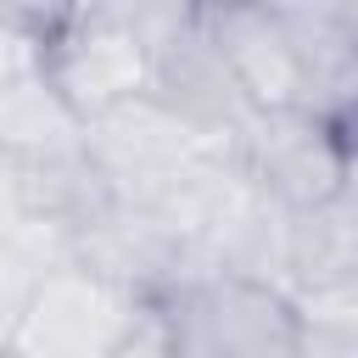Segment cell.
I'll return each instance as SVG.
<instances>
[{
    "label": "cell",
    "instance_id": "cell-5",
    "mask_svg": "<svg viewBox=\"0 0 358 358\" xmlns=\"http://www.w3.org/2000/svg\"><path fill=\"white\" fill-rule=\"evenodd\" d=\"M235 162L263 196H274L291 213L324 207L352 190V157H347L336 123L308 106L257 112L235 140Z\"/></svg>",
    "mask_w": 358,
    "mask_h": 358
},
{
    "label": "cell",
    "instance_id": "cell-10",
    "mask_svg": "<svg viewBox=\"0 0 358 358\" xmlns=\"http://www.w3.org/2000/svg\"><path fill=\"white\" fill-rule=\"evenodd\" d=\"M347 274H358V196L352 190L291 218V291L330 285Z\"/></svg>",
    "mask_w": 358,
    "mask_h": 358
},
{
    "label": "cell",
    "instance_id": "cell-7",
    "mask_svg": "<svg viewBox=\"0 0 358 358\" xmlns=\"http://www.w3.org/2000/svg\"><path fill=\"white\" fill-rule=\"evenodd\" d=\"M213 45L229 56L235 78L246 84L257 112L302 106V62L280 6H201Z\"/></svg>",
    "mask_w": 358,
    "mask_h": 358
},
{
    "label": "cell",
    "instance_id": "cell-4",
    "mask_svg": "<svg viewBox=\"0 0 358 358\" xmlns=\"http://www.w3.org/2000/svg\"><path fill=\"white\" fill-rule=\"evenodd\" d=\"M173 358H302V319L285 291L252 280H185L157 302Z\"/></svg>",
    "mask_w": 358,
    "mask_h": 358
},
{
    "label": "cell",
    "instance_id": "cell-1",
    "mask_svg": "<svg viewBox=\"0 0 358 358\" xmlns=\"http://www.w3.org/2000/svg\"><path fill=\"white\" fill-rule=\"evenodd\" d=\"M11 22L34 34L39 73L84 123L151 90V39L140 34L134 6L17 11Z\"/></svg>",
    "mask_w": 358,
    "mask_h": 358
},
{
    "label": "cell",
    "instance_id": "cell-9",
    "mask_svg": "<svg viewBox=\"0 0 358 358\" xmlns=\"http://www.w3.org/2000/svg\"><path fill=\"white\" fill-rule=\"evenodd\" d=\"M0 145L17 157L84 151V117L62 101V90L39 67H22L0 78Z\"/></svg>",
    "mask_w": 358,
    "mask_h": 358
},
{
    "label": "cell",
    "instance_id": "cell-14",
    "mask_svg": "<svg viewBox=\"0 0 358 358\" xmlns=\"http://www.w3.org/2000/svg\"><path fill=\"white\" fill-rule=\"evenodd\" d=\"M352 196H358V190H352Z\"/></svg>",
    "mask_w": 358,
    "mask_h": 358
},
{
    "label": "cell",
    "instance_id": "cell-6",
    "mask_svg": "<svg viewBox=\"0 0 358 358\" xmlns=\"http://www.w3.org/2000/svg\"><path fill=\"white\" fill-rule=\"evenodd\" d=\"M201 145H207V140H201L185 117H173L151 90L84 123V151H90V162L101 168V179L112 185V196H140V190H151L162 173H173L179 162H190Z\"/></svg>",
    "mask_w": 358,
    "mask_h": 358
},
{
    "label": "cell",
    "instance_id": "cell-11",
    "mask_svg": "<svg viewBox=\"0 0 358 358\" xmlns=\"http://www.w3.org/2000/svg\"><path fill=\"white\" fill-rule=\"evenodd\" d=\"M291 308H296L302 324H324V330H347V336H358V274L330 280V285L291 291Z\"/></svg>",
    "mask_w": 358,
    "mask_h": 358
},
{
    "label": "cell",
    "instance_id": "cell-2",
    "mask_svg": "<svg viewBox=\"0 0 358 358\" xmlns=\"http://www.w3.org/2000/svg\"><path fill=\"white\" fill-rule=\"evenodd\" d=\"M134 22L151 39V95L207 145H235L257 106L235 78L229 56L213 45L201 6H134Z\"/></svg>",
    "mask_w": 358,
    "mask_h": 358
},
{
    "label": "cell",
    "instance_id": "cell-8",
    "mask_svg": "<svg viewBox=\"0 0 358 358\" xmlns=\"http://www.w3.org/2000/svg\"><path fill=\"white\" fill-rule=\"evenodd\" d=\"M6 185V218L22 224H56V229H84L106 201L112 185L90 162V151H45V157H17L6 151L0 162Z\"/></svg>",
    "mask_w": 358,
    "mask_h": 358
},
{
    "label": "cell",
    "instance_id": "cell-3",
    "mask_svg": "<svg viewBox=\"0 0 358 358\" xmlns=\"http://www.w3.org/2000/svg\"><path fill=\"white\" fill-rule=\"evenodd\" d=\"M151 296L67 263L34 285V296L6 319V352L11 358H112L145 319Z\"/></svg>",
    "mask_w": 358,
    "mask_h": 358
},
{
    "label": "cell",
    "instance_id": "cell-12",
    "mask_svg": "<svg viewBox=\"0 0 358 358\" xmlns=\"http://www.w3.org/2000/svg\"><path fill=\"white\" fill-rule=\"evenodd\" d=\"M302 358H358V336L324 330V324H302Z\"/></svg>",
    "mask_w": 358,
    "mask_h": 358
},
{
    "label": "cell",
    "instance_id": "cell-13",
    "mask_svg": "<svg viewBox=\"0 0 358 358\" xmlns=\"http://www.w3.org/2000/svg\"><path fill=\"white\" fill-rule=\"evenodd\" d=\"M336 134H341V145H347V157H352V190H358V112H347V117L336 123Z\"/></svg>",
    "mask_w": 358,
    "mask_h": 358
}]
</instances>
